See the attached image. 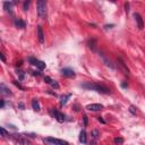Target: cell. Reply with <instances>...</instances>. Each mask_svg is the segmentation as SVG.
Wrapping results in <instances>:
<instances>
[{"label": "cell", "mask_w": 145, "mask_h": 145, "mask_svg": "<svg viewBox=\"0 0 145 145\" xmlns=\"http://www.w3.org/2000/svg\"><path fill=\"white\" fill-rule=\"evenodd\" d=\"M29 5H31V1H25V2L23 3V10H24V11H27Z\"/></svg>", "instance_id": "cell-21"}, {"label": "cell", "mask_w": 145, "mask_h": 145, "mask_svg": "<svg viewBox=\"0 0 145 145\" xmlns=\"http://www.w3.org/2000/svg\"><path fill=\"white\" fill-rule=\"evenodd\" d=\"M0 57H1V60L5 62V61H6V59H5V56H3V53H0Z\"/></svg>", "instance_id": "cell-31"}, {"label": "cell", "mask_w": 145, "mask_h": 145, "mask_svg": "<svg viewBox=\"0 0 145 145\" xmlns=\"http://www.w3.org/2000/svg\"><path fill=\"white\" fill-rule=\"evenodd\" d=\"M32 72H33V75H34V76H40V75H41V72H40V71H32Z\"/></svg>", "instance_id": "cell-29"}, {"label": "cell", "mask_w": 145, "mask_h": 145, "mask_svg": "<svg viewBox=\"0 0 145 145\" xmlns=\"http://www.w3.org/2000/svg\"><path fill=\"white\" fill-rule=\"evenodd\" d=\"M51 114L56 118V120H57L58 122H63V121L66 120V116H65L62 112H60V111H58V110H56V109H52V110H51Z\"/></svg>", "instance_id": "cell-6"}, {"label": "cell", "mask_w": 145, "mask_h": 145, "mask_svg": "<svg viewBox=\"0 0 145 145\" xmlns=\"http://www.w3.org/2000/svg\"><path fill=\"white\" fill-rule=\"evenodd\" d=\"M125 8H126V12H128V11H129V3H128V2L125 3Z\"/></svg>", "instance_id": "cell-27"}, {"label": "cell", "mask_w": 145, "mask_h": 145, "mask_svg": "<svg viewBox=\"0 0 145 145\" xmlns=\"http://www.w3.org/2000/svg\"><path fill=\"white\" fill-rule=\"evenodd\" d=\"M117 65H118L119 69L122 71V74H123L125 76H129V69L127 68L126 63L123 62V60H122L121 58H118V59H117Z\"/></svg>", "instance_id": "cell-4"}, {"label": "cell", "mask_w": 145, "mask_h": 145, "mask_svg": "<svg viewBox=\"0 0 145 145\" xmlns=\"http://www.w3.org/2000/svg\"><path fill=\"white\" fill-rule=\"evenodd\" d=\"M17 74L19 75V79L23 80V79H24V72H23L22 70H19V71H17Z\"/></svg>", "instance_id": "cell-24"}, {"label": "cell", "mask_w": 145, "mask_h": 145, "mask_svg": "<svg viewBox=\"0 0 145 145\" xmlns=\"http://www.w3.org/2000/svg\"><path fill=\"white\" fill-rule=\"evenodd\" d=\"M3 106H5V101L1 100V108H3Z\"/></svg>", "instance_id": "cell-32"}, {"label": "cell", "mask_w": 145, "mask_h": 145, "mask_svg": "<svg viewBox=\"0 0 145 145\" xmlns=\"http://www.w3.org/2000/svg\"><path fill=\"white\" fill-rule=\"evenodd\" d=\"M71 96V94H67V95H62L61 99H60V105H65L68 101V99Z\"/></svg>", "instance_id": "cell-20"}, {"label": "cell", "mask_w": 145, "mask_h": 145, "mask_svg": "<svg viewBox=\"0 0 145 145\" xmlns=\"http://www.w3.org/2000/svg\"><path fill=\"white\" fill-rule=\"evenodd\" d=\"M45 143L52 144V145H69L68 142L63 140V139H59V138H54V137H46L44 139Z\"/></svg>", "instance_id": "cell-3"}, {"label": "cell", "mask_w": 145, "mask_h": 145, "mask_svg": "<svg viewBox=\"0 0 145 145\" xmlns=\"http://www.w3.org/2000/svg\"><path fill=\"white\" fill-rule=\"evenodd\" d=\"M97 120H99L100 122H102V123H105V121L102 119V117H97Z\"/></svg>", "instance_id": "cell-30"}, {"label": "cell", "mask_w": 145, "mask_h": 145, "mask_svg": "<svg viewBox=\"0 0 145 145\" xmlns=\"http://www.w3.org/2000/svg\"><path fill=\"white\" fill-rule=\"evenodd\" d=\"M28 60H29V63H31V65L35 66V67H36V68H39L40 70H42V69H44V68H45V63H44L43 61H41V60L36 59V58L31 57Z\"/></svg>", "instance_id": "cell-5"}, {"label": "cell", "mask_w": 145, "mask_h": 145, "mask_svg": "<svg viewBox=\"0 0 145 145\" xmlns=\"http://www.w3.org/2000/svg\"><path fill=\"white\" fill-rule=\"evenodd\" d=\"M87 45H88V48L93 52H97V43H96V40L95 39H89L87 41Z\"/></svg>", "instance_id": "cell-10"}, {"label": "cell", "mask_w": 145, "mask_h": 145, "mask_svg": "<svg viewBox=\"0 0 145 145\" xmlns=\"http://www.w3.org/2000/svg\"><path fill=\"white\" fill-rule=\"evenodd\" d=\"M36 7H37V14L41 18H45L46 16V3L43 0H39L36 2Z\"/></svg>", "instance_id": "cell-2"}, {"label": "cell", "mask_w": 145, "mask_h": 145, "mask_svg": "<svg viewBox=\"0 0 145 145\" xmlns=\"http://www.w3.org/2000/svg\"><path fill=\"white\" fill-rule=\"evenodd\" d=\"M61 74L66 77H75V71L71 68H62L61 69Z\"/></svg>", "instance_id": "cell-12"}, {"label": "cell", "mask_w": 145, "mask_h": 145, "mask_svg": "<svg viewBox=\"0 0 145 145\" xmlns=\"http://www.w3.org/2000/svg\"><path fill=\"white\" fill-rule=\"evenodd\" d=\"M44 80H45V82H46L49 85H51V87H53V88H56V89H58V88H59V84H58L56 80L51 79L50 77L45 76V77H44Z\"/></svg>", "instance_id": "cell-13"}, {"label": "cell", "mask_w": 145, "mask_h": 145, "mask_svg": "<svg viewBox=\"0 0 145 145\" xmlns=\"http://www.w3.org/2000/svg\"><path fill=\"white\" fill-rule=\"evenodd\" d=\"M10 137L16 142V143H19L20 145H32L26 138H24L23 136H20V135H10Z\"/></svg>", "instance_id": "cell-7"}, {"label": "cell", "mask_w": 145, "mask_h": 145, "mask_svg": "<svg viewBox=\"0 0 145 145\" xmlns=\"http://www.w3.org/2000/svg\"><path fill=\"white\" fill-rule=\"evenodd\" d=\"M79 142H80L82 144H86V143H87V135H86L85 129H83V130L79 133Z\"/></svg>", "instance_id": "cell-14"}, {"label": "cell", "mask_w": 145, "mask_h": 145, "mask_svg": "<svg viewBox=\"0 0 145 145\" xmlns=\"http://www.w3.org/2000/svg\"><path fill=\"white\" fill-rule=\"evenodd\" d=\"M82 87L87 88V89H92V91H95V92H99L102 94L110 93V88L105 87L104 85L97 84V83H84V84H82Z\"/></svg>", "instance_id": "cell-1"}, {"label": "cell", "mask_w": 145, "mask_h": 145, "mask_svg": "<svg viewBox=\"0 0 145 145\" xmlns=\"http://www.w3.org/2000/svg\"><path fill=\"white\" fill-rule=\"evenodd\" d=\"M0 130H1V134H2V137H9V136H10V135H9V134L7 133V130H6V129H5L3 127H1V128H0Z\"/></svg>", "instance_id": "cell-22"}, {"label": "cell", "mask_w": 145, "mask_h": 145, "mask_svg": "<svg viewBox=\"0 0 145 145\" xmlns=\"http://www.w3.org/2000/svg\"><path fill=\"white\" fill-rule=\"evenodd\" d=\"M37 37H39L40 43L44 42V34H43V29L41 26H37Z\"/></svg>", "instance_id": "cell-18"}, {"label": "cell", "mask_w": 145, "mask_h": 145, "mask_svg": "<svg viewBox=\"0 0 145 145\" xmlns=\"http://www.w3.org/2000/svg\"><path fill=\"white\" fill-rule=\"evenodd\" d=\"M12 5H14V2H8V1L3 2V8H5V10H6L7 12H9L10 15H12V10H11Z\"/></svg>", "instance_id": "cell-16"}, {"label": "cell", "mask_w": 145, "mask_h": 145, "mask_svg": "<svg viewBox=\"0 0 145 145\" xmlns=\"http://www.w3.org/2000/svg\"><path fill=\"white\" fill-rule=\"evenodd\" d=\"M87 121H88L87 116H84V127H86V126H87Z\"/></svg>", "instance_id": "cell-26"}, {"label": "cell", "mask_w": 145, "mask_h": 145, "mask_svg": "<svg viewBox=\"0 0 145 145\" xmlns=\"http://www.w3.org/2000/svg\"><path fill=\"white\" fill-rule=\"evenodd\" d=\"M0 91H1V94H2V95H11L10 89H9V88H7V87H6V85H5L3 83H1V84H0Z\"/></svg>", "instance_id": "cell-15"}, {"label": "cell", "mask_w": 145, "mask_h": 145, "mask_svg": "<svg viewBox=\"0 0 145 145\" xmlns=\"http://www.w3.org/2000/svg\"><path fill=\"white\" fill-rule=\"evenodd\" d=\"M134 17H135V19H136V22H137L138 28H139V29H143V28H144V22H143L142 16H140L138 12H135V14H134Z\"/></svg>", "instance_id": "cell-11"}, {"label": "cell", "mask_w": 145, "mask_h": 145, "mask_svg": "<svg viewBox=\"0 0 145 145\" xmlns=\"http://www.w3.org/2000/svg\"><path fill=\"white\" fill-rule=\"evenodd\" d=\"M14 23H15L16 27H18V28H25V26H26V23H25L24 20L19 19V18H16V19L14 20Z\"/></svg>", "instance_id": "cell-17"}, {"label": "cell", "mask_w": 145, "mask_h": 145, "mask_svg": "<svg viewBox=\"0 0 145 145\" xmlns=\"http://www.w3.org/2000/svg\"><path fill=\"white\" fill-rule=\"evenodd\" d=\"M32 108L35 110V111H40V103L36 99H33L32 100Z\"/></svg>", "instance_id": "cell-19"}, {"label": "cell", "mask_w": 145, "mask_h": 145, "mask_svg": "<svg viewBox=\"0 0 145 145\" xmlns=\"http://www.w3.org/2000/svg\"><path fill=\"white\" fill-rule=\"evenodd\" d=\"M130 112H131V113H134V114L136 113V110H135V106H133V105L130 106Z\"/></svg>", "instance_id": "cell-28"}, {"label": "cell", "mask_w": 145, "mask_h": 145, "mask_svg": "<svg viewBox=\"0 0 145 145\" xmlns=\"http://www.w3.org/2000/svg\"><path fill=\"white\" fill-rule=\"evenodd\" d=\"M114 143H117V144H122V143H123V139H122L121 137H116V138H114Z\"/></svg>", "instance_id": "cell-23"}, {"label": "cell", "mask_w": 145, "mask_h": 145, "mask_svg": "<svg viewBox=\"0 0 145 145\" xmlns=\"http://www.w3.org/2000/svg\"><path fill=\"white\" fill-rule=\"evenodd\" d=\"M86 109L88 111H100V110L103 109V105L102 104H99V103H92V104L86 105Z\"/></svg>", "instance_id": "cell-8"}, {"label": "cell", "mask_w": 145, "mask_h": 145, "mask_svg": "<svg viewBox=\"0 0 145 145\" xmlns=\"http://www.w3.org/2000/svg\"><path fill=\"white\" fill-rule=\"evenodd\" d=\"M99 137H100V133H99V130H96V129H94L92 133H91V144L92 145H96V143H97V140H99Z\"/></svg>", "instance_id": "cell-9"}, {"label": "cell", "mask_w": 145, "mask_h": 145, "mask_svg": "<svg viewBox=\"0 0 145 145\" xmlns=\"http://www.w3.org/2000/svg\"><path fill=\"white\" fill-rule=\"evenodd\" d=\"M12 83H14V84H15V85H16V86H17L18 88H20V89H24V87H23V86H22V85H20L19 83H17V80H14Z\"/></svg>", "instance_id": "cell-25"}]
</instances>
